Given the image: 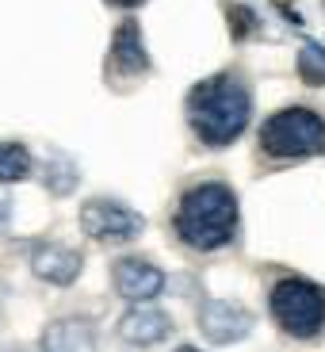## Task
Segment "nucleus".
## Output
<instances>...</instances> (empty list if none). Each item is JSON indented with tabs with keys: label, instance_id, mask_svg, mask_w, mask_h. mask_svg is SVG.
Segmentation results:
<instances>
[{
	"label": "nucleus",
	"instance_id": "nucleus-1",
	"mask_svg": "<svg viewBox=\"0 0 325 352\" xmlns=\"http://www.w3.org/2000/svg\"><path fill=\"white\" fill-rule=\"evenodd\" d=\"M249 115H253L249 88H245V80H238L234 73L207 77L203 85H195L192 96H188L192 131L199 134V142H207V146H229V142H238L241 131L249 126Z\"/></svg>",
	"mask_w": 325,
	"mask_h": 352
},
{
	"label": "nucleus",
	"instance_id": "nucleus-2",
	"mask_svg": "<svg viewBox=\"0 0 325 352\" xmlns=\"http://www.w3.org/2000/svg\"><path fill=\"white\" fill-rule=\"evenodd\" d=\"M176 234L180 241L199 253H214V249L229 245L238 234V199L222 180H207L184 192L180 207H176Z\"/></svg>",
	"mask_w": 325,
	"mask_h": 352
},
{
	"label": "nucleus",
	"instance_id": "nucleus-3",
	"mask_svg": "<svg viewBox=\"0 0 325 352\" xmlns=\"http://www.w3.org/2000/svg\"><path fill=\"white\" fill-rule=\"evenodd\" d=\"M260 146L268 157L299 161L325 150V119L310 107H283L260 126Z\"/></svg>",
	"mask_w": 325,
	"mask_h": 352
},
{
	"label": "nucleus",
	"instance_id": "nucleus-4",
	"mask_svg": "<svg viewBox=\"0 0 325 352\" xmlns=\"http://www.w3.org/2000/svg\"><path fill=\"white\" fill-rule=\"evenodd\" d=\"M268 307H272V318L280 322V329L291 337L310 341L325 329V287L310 280H299V276L280 280L268 295Z\"/></svg>",
	"mask_w": 325,
	"mask_h": 352
},
{
	"label": "nucleus",
	"instance_id": "nucleus-5",
	"mask_svg": "<svg viewBox=\"0 0 325 352\" xmlns=\"http://www.w3.org/2000/svg\"><path fill=\"white\" fill-rule=\"evenodd\" d=\"M142 214L134 207L119 199H107V195H96L80 207V230H85L92 241H104V245H119V241H131L142 234Z\"/></svg>",
	"mask_w": 325,
	"mask_h": 352
},
{
	"label": "nucleus",
	"instance_id": "nucleus-6",
	"mask_svg": "<svg viewBox=\"0 0 325 352\" xmlns=\"http://www.w3.org/2000/svg\"><path fill=\"white\" fill-rule=\"evenodd\" d=\"M150 73V54L142 43V27L134 19H123L115 27L111 54H107V77L111 80H138Z\"/></svg>",
	"mask_w": 325,
	"mask_h": 352
},
{
	"label": "nucleus",
	"instance_id": "nucleus-7",
	"mask_svg": "<svg viewBox=\"0 0 325 352\" xmlns=\"http://www.w3.org/2000/svg\"><path fill=\"white\" fill-rule=\"evenodd\" d=\"M111 283L126 302H150L165 291V272L142 256H123L111 264Z\"/></svg>",
	"mask_w": 325,
	"mask_h": 352
},
{
	"label": "nucleus",
	"instance_id": "nucleus-8",
	"mask_svg": "<svg viewBox=\"0 0 325 352\" xmlns=\"http://www.w3.org/2000/svg\"><path fill=\"white\" fill-rule=\"evenodd\" d=\"M199 329L214 344H234L253 333V314L229 299H211V302H203V310H199Z\"/></svg>",
	"mask_w": 325,
	"mask_h": 352
},
{
	"label": "nucleus",
	"instance_id": "nucleus-9",
	"mask_svg": "<svg viewBox=\"0 0 325 352\" xmlns=\"http://www.w3.org/2000/svg\"><path fill=\"white\" fill-rule=\"evenodd\" d=\"M38 349L43 352H100L96 322L85 314L54 318L50 326L43 329V337H38Z\"/></svg>",
	"mask_w": 325,
	"mask_h": 352
},
{
	"label": "nucleus",
	"instance_id": "nucleus-10",
	"mask_svg": "<svg viewBox=\"0 0 325 352\" xmlns=\"http://www.w3.org/2000/svg\"><path fill=\"white\" fill-rule=\"evenodd\" d=\"M80 268H85V256L62 241H43V245L31 249V272L50 287H69L80 276Z\"/></svg>",
	"mask_w": 325,
	"mask_h": 352
},
{
	"label": "nucleus",
	"instance_id": "nucleus-11",
	"mask_svg": "<svg viewBox=\"0 0 325 352\" xmlns=\"http://www.w3.org/2000/svg\"><path fill=\"white\" fill-rule=\"evenodd\" d=\"M168 333H172V318L161 307H153V302H134V310H126L119 318V337L126 344H134V349H153Z\"/></svg>",
	"mask_w": 325,
	"mask_h": 352
},
{
	"label": "nucleus",
	"instance_id": "nucleus-12",
	"mask_svg": "<svg viewBox=\"0 0 325 352\" xmlns=\"http://www.w3.org/2000/svg\"><path fill=\"white\" fill-rule=\"evenodd\" d=\"M31 150L23 142H0V184H19L31 176Z\"/></svg>",
	"mask_w": 325,
	"mask_h": 352
},
{
	"label": "nucleus",
	"instance_id": "nucleus-13",
	"mask_svg": "<svg viewBox=\"0 0 325 352\" xmlns=\"http://www.w3.org/2000/svg\"><path fill=\"white\" fill-rule=\"evenodd\" d=\"M77 180H80L77 161L62 157V153L43 165V188H50V195H69L73 188H77Z\"/></svg>",
	"mask_w": 325,
	"mask_h": 352
},
{
	"label": "nucleus",
	"instance_id": "nucleus-14",
	"mask_svg": "<svg viewBox=\"0 0 325 352\" xmlns=\"http://www.w3.org/2000/svg\"><path fill=\"white\" fill-rule=\"evenodd\" d=\"M299 73L306 85H325V50L317 43H306L299 50Z\"/></svg>",
	"mask_w": 325,
	"mask_h": 352
},
{
	"label": "nucleus",
	"instance_id": "nucleus-15",
	"mask_svg": "<svg viewBox=\"0 0 325 352\" xmlns=\"http://www.w3.org/2000/svg\"><path fill=\"white\" fill-rule=\"evenodd\" d=\"M229 27H234V38H249L256 35V16L241 4H229Z\"/></svg>",
	"mask_w": 325,
	"mask_h": 352
},
{
	"label": "nucleus",
	"instance_id": "nucleus-16",
	"mask_svg": "<svg viewBox=\"0 0 325 352\" xmlns=\"http://www.w3.org/2000/svg\"><path fill=\"white\" fill-rule=\"evenodd\" d=\"M8 214H12V192L0 188V234H4V226H8Z\"/></svg>",
	"mask_w": 325,
	"mask_h": 352
},
{
	"label": "nucleus",
	"instance_id": "nucleus-17",
	"mask_svg": "<svg viewBox=\"0 0 325 352\" xmlns=\"http://www.w3.org/2000/svg\"><path fill=\"white\" fill-rule=\"evenodd\" d=\"M107 4H119V8H134V4H142V0H107Z\"/></svg>",
	"mask_w": 325,
	"mask_h": 352
},
{
	"label": "nucleus",
	"instance_id": "nucleus-18",
	"mask_svg": "<svg viewBox=\"0 0 325 352\" xmlns=\"http://www.w3.org/2000/svg\"><path fill=\"white\" fill-rule=\"evenodd\" d=\"M176 352H199V349H192V344H180V349H176Z\"/></svg>",
	"mask_w": 325,
	"mask_h": 352
}]
</instances>
